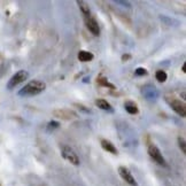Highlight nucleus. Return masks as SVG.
<instances>
[{"label": "nucleus", "instance_id": "2", "mask_svg": "<svg viewBox=\"0 0 186 186\" xmlns=\"http://www.w3.org/2000/svg\"><path fill=\"white\" fill-rule=\"evenodd\" d=\"M29 77V74L25 70H18L15 75L12 76V78L8 81L7 83V88L8 90H12V88H16L18 85H20L21 83L27 79Z\"/></svg>", "mask_w": 186, "mask_h": 186}, {"label": "nucleus", "instance_id": "16", "mask_svg": "<svg viewBox=\"0 0 186 186\" xmlns=\"http://www.w3.org/2000/svg\"><path fill=\"white\" fill-rule=\"evenodd\" d=\"M134 75L136 76H145V75H147V70L145 69V68H137L136 71H134Z\"/></svg>", "mask_w": 186, "mask_h": 186}, {"label": "nucleus", "instance_id": "3", "mask_svg": "<svg viewBox=\"0 0 186 186\" xmlns=\"http://www.w3.org/2000/svg\"><path fill=\"white\" fill-rule=\"evenodd\" d=\"M147 151H148V155H149V156H151V158H153L156 163H158V164L163 165V167H167V163H165L164 158L162 156L161 151H160V149H158L154 144L149 145Z\"/></svg>", "mask_w": 186, "mask_h": 186}, {"label": "nucleus", "instance_id": "13", "mask_svg": "<svg viewBox=\"0 0 186 186\" xmlns=\"http://www.w3.org/2000/svg\"><path fill=\"white\" fill-rule=\"evenodd\" d=\"M124 108L127 110L129 114L131 115H133V114H137L138 113V107H137V103H134L133 101H127L124 103Z\"/></svg>", "mask_w": 186, "mask_h": 186}, {"label": "nucleus", "instance_id": "8", "mask_svg": "<svg viewBox=\"0 0 186 186\" xmlns=\"http://www.w3.org/2000/svg\"><path fill=\"white\" fill-rule=\"evenodd\" d=\"M53 115L61 119H66V121H69V119L77 117V114L74 110H70V109H58V110L53 112Z\"/></svg>", "mask_w": 186, "mask_h": 186}, {"label": "nucleus", "instance_id": "15", "mask_svg": "<svg viewBox=\"0 0 186 186\" xmlns=\"http://www.w3.org/2000/svg\"><path fill=\"white\" fill-rule=\"evenodd\" d=\"M178 145H179V148L182 149V152L185 154L186 152V143H185V139L184 138H178Z\"/></svg>", "mask_w": 186, "mask_h": 186}, {"label": "nucleus", "instance_id": "12", "mask_svg": "<svg viewBox=\"0 0 186 186\" xmlns=\"http://www.w3.org/2000/svg\"><path fill=\"white\" fill-rule=\"evenodd\" d=\"M93 54L91 52H88V51H79L78 53V60L82 61V62H88V61H91L93 60Z\"/></svg>", "mask_w": 186, "mask_h": 186}, {"label": "nucleus", "instance_id": "11", "mask_svg": "<svg viewBox=\"0 0 186 186\" xmlns=\"http://www.w3.org/2000/svg\"><path fill=\"white\" fill-rule=\"evenodd\" d=\"M77 5L79 6V9H81L82 14L84 15V18H90L91 16V11H90V7H88V5L85 3V1H77Z\"/></svg>", "mask_w": 186, "mask_h": 186}, {"label": "nucleus", "instance_id": "7", "mask_svg": "<svg viewBox=\"0 0 186 186\" xmlns=\"http://www.w3.org/2000/svg\"><path fill=\"white\" fill-rule=\"evenodd\" d=\"M118 173H119V176L128 183V184H130L131 186H138L136 179H134V177L132 176V173H131L130 170H129L128 168H125V167H119Z\"/></svg>", "mask_w": 186, "mask_h": 186}, {"label": "nucleus", "instance_id": "1", "mask_svg": "<svg viewBox=\"0 0 186 186\" xmlns=\"http://www.w3.org/2000/svg\"><path fill=\"white\" fill-rule=\"evenodd\" d=\"M46 88V84L42 81H31L24 88L18 91L20 97H33V95L40 94Z\"/></svg>", "mask_w": 186, "mask_h": 186}, {"label": "nucleus", "instance_id": "14", "mask_svg": "<svg viewBox=\"0 0 186 186\" xmlns=\"http://www.w3.org/2000/svg\"><path fill=\"white\" fill-rule=\"evenodd\" d=\"M167 77H168V76H167V73L163 70H158L156 74H155V78H156L158 82H161V83L167 81Z\"/></svg>", "mask_w": 186, "mask_h": 186}, {"label": "nucleus", "instance_id": "5", "mask_svg": "<svg viewBox=\"0 0 186 186\" xmlns=\"http://www.w3.org/2000/svg\"><path fill=\"white\" fill-rule=\"evenodd\" d=\"M170 107L176 114H178L180 117H185L186 115V105L185 102L180 101V100H177V99H173L170 101Z\"/></svg>", "mask_w": 186, "mask_h": 186}, {"label": "nucleus", "instance_id": "21", "mask_svg": "<svg viewBox=\"0 0 186 186\" xmlns=\"http://www.w3.org/2000/svg\"><path fill=\"white\" fill-rule=\"evenodd\" d=\"M182 70H183V73H185V64H184V66H183V68H182Z\"/></svg>", "mask_w": 186, "mask_h": 186}, {"label": "nucleus", "instance_id": "10", "mask_svg": "<svg viewBox=\"0 0 186 186\" xmlns=\"http://www.w3.org/2000/svg\"><path fill=\"white\" fill-rule=\"evenodd\" d=\"M95 105L98 106V108L102 109V110H107V112H113V107L107 100L105 99H98L95 100Z\"/></svg>", "mask_w": 186, "mask_h": 186}, {"label": "nucleus", "instance_id": "4", "mask_svg": "<svg viewBox=\"0 0 186 186\" xmlns=\"http://www.w3.org/2000/svg\"><path fill=\"white\" fill-rule=\"evenodd\" d=\"M62 156H63V158H66L68 162H70L71 164H74V165H79V163H81L77 154L75 153V151L73 148L68 147V146H64V147L62 148Z\"/></svg>", "mask_w": 186, "mask_h": 186}, {"label": "nucleus", "instance_id": "17", "mask_svg": "<svg viewBox=\"0 0 186 186\" xmlns=\"http://www.w3.org/2000/svg\"><path fill=\"white\" fill-rule=\"evenodd\" d=\"M98 82H99V83H100L101 85H103V86H109V88H114V85L109 84L108 82L106 81V78H99Z\"/></svg>", "mask_w": 186, "mask_h": 186}, {"label": "nucleus", "instance_id": "20", "mask_svg": "<svg viewBox=\"0 0 186 186\" xmlns=\"http://www.w3.org/2000/svg\"><path fill=\"white\" fill-rule=\"evenodd\" d=\"M78 108H79V109H82V110H84V112H86V113H90V109H86V108H84V106L78 105Z\"/></svg>", "mask_w": 186, "mask_h": 186}, {"label": "nucleus", "instance_id": "18", "mask_svg": "<svg viewBox=\"0 0 186 186\" xmlns=\"http://www.w3.org/2000/svg\"><path fill=\"white\" fill-rule=\"evenodd\" d=\"M59 122H54V121H52V122L48 123V129H54V128H59Z\"/></svg>", "mask_w": 186, "mask_h": 186}, {"label": "nucleus", "instance_id": "19", "mask_svg": "<svg viewBox=\"0 0 186 186\" xmlns=\"http://www.w3.org/2000/svg\"><path fill=\"white\" fill-rule=\"evenodd\" d=\"M116 4H119V5H124L125 7H130V3H128V1H122V0H117L115 1Z\"/></svg>", "mask_w": 186, "mask_h": 186}, {"label": "nucleus", "instance_id": "6", "mask_svg": "<svg viewBox=\"0 0 186 186\" xmlns=\"http://www.w3.org/2000/svg\"><path fill=\"white\" fill-rule=\"evenodd\" d=\"M85 20V25H86V28L90 32H91L93 36H99L100 35V27H99L98 22L95 20L94 18H84Z\"/></svg>", "mask_w": 186, "mask_h": 186}, {"label": "nucleus", "instance_id": "9", "mask_svg": "<svg viewBox=\"0 0 186 186\" xmlns=\"http://www.w3.org/2000/svg\"><path fill=\"white\" fill-rule=\"evenodd\" d=\"M101 146L105 151L109 152V153H112V154H117V148L115 147V145L113 144V143H110L109 140H107V139H102Z\"/></svg>", "mask_w": 186, "mask_h": 186}]
</instances>
